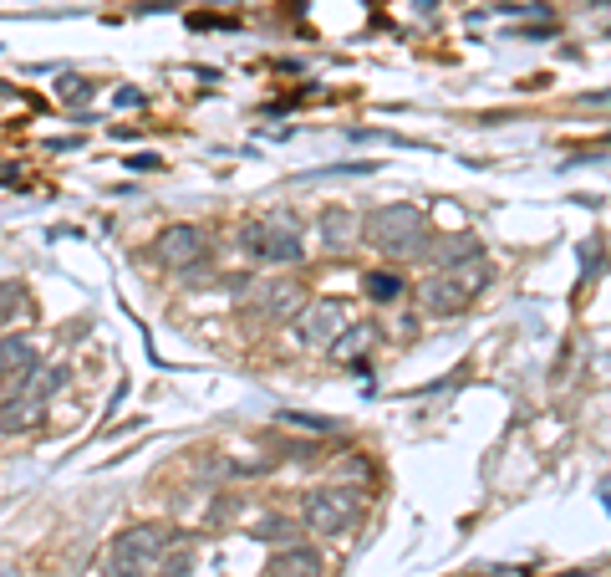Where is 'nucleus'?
Instances as JSON below:
<instances>
[{
  "label": "nucleus",
  "instance_id": "obj_1",
  "mask_svg": "<svg viewBox=\"0 0 611 577\" xmlns=\"http://www.w3.org/2000/svg\"><path fill=\"white\" fill-rule=\"evenodd\" d=\"M240 246H245L255 261H276V266H291L306 255V240H301V221L291 210H270L265 221H250L240 230Z\"/></svg>",
  "mask_w": 611,
  "mask_h": 577
},
{
  "label": "nucleus",
  "instance_id": "obj_2",
  "mask_svg": "<svg viewBox=\"0 0 611 577\" xmlns=\"http://www.w3.org/2000/svg\"><path fill=\"white\" fill-rule=\"evenodd\" d=\"M168 531L164 527H128L107 552V573L113 577H158V562L168 552Z\"/></svg>",
  "mask_w": 611,
  "mask_h": 577
},
{
  "label": "nucleus",
  "instance_id": "obj_3",
  "mask_svg": "<svg viewBox=\"0 0 611 577\" xmlns=\"http://www.w3.org/2000/svg\"><path fill=\"white\" fill-rule=\"evenodd\" d=\"M362 230L378 251L418 255V246H423V210L418 204H382V210H372V221Z\"/></svg>",
  "mask_w": 611,
  "mask_h": 577
},
{
  "label": "nucleus",
  "instance_id": "obj_4",
  "mask_svg": "<svg viewBox=\"0 0 611 577\" xmlns=\"http://www.w3.org/2000/svg\"><path fill=\"white\" fill-rule=\"evenodd\" d=\"M484 281H489V266H484V261H474V272H469V266H454V272L423 281L418 302H423V312H433V317H454V312L469 306L474 287H484Z\"/></svg>",
  "mask_w": 611,
  "mask_h": 577
},
{
  "label": "nucleus",
  "instance_id": "obj_5",
  "mask_svg": "<svg viewBox=\"0 0 611 577\" xmlns=\"http://www.w3.org/2000/svg\"><path fill=\"white\" fill-rule=\"evenodd\" d=\"M347 333V306L342 302H331V297H316V302L301 306V317H296V342L301 348H331V342Z\"/></svg>",
  "mask_w": 611,
  "mask_h": 577
},
{
  "label": "nucleus",
  "instance_id": "obj_6",
  "mask_svg": "<svg viewBox=\"0 0 611 577\" xmlns=\"http://www.w3.org/2000/svg\"><path fill=\"white\" fill-rule=\"evenodd\" d=\"M352 491H311L306 496V527L316 537H336V531L352 527Z\"/></svg>",
  "mask_w": 611,
  "mask_h": 577
},
{
  "label": "nucleus",
  "instance_id": "obj_7",
  "mask_svg": "<svg viewBox=\"0 0 611 577\" xmlns=\"http://www.w3.org/2000/svg\"><path fill=\"white\" fill-rule=\"evenodd\" d=\"M153 255L164 261V266H199V255H204V236H199L194 225H168L164 236L153 240Z\"/></svg>",
  "mask_w": 611,
  "mask_h": 577
},
{
  "label": "nucleus",
  "instance_id": "obj_8",
  "mask_svg": "<svg viewBox=\"0 0 611 577\" xmlns=\"http://www.w3.org/2000/svg\"><path fill=\"white\" fill-rule=\"evenodd\" d=\"M301 287L296 281H270V287H255V297H250V312H265V317H291V312H301Z\"/></svg>",
  "mask_w": 611,
  "mask_h": 577
},
{
  "label": "nucleus",
  "instance_id": "obj_9",
  "mask_svg": "<svg viewBox=\"0 0 611 577\" xmlns=\"http://www.w3.org/2000/svg\"><path fill=\"white\" fill-rule=\"evenodd\" d=\"M41 368V358L26 338H0V378H16V389Z\"/></svg>",
  "mask_w": 611,
  "mask_h": 577
},
{
  "label": "nucleus",
  "instance_id": "obj_10",
  "mask_svg": "<svg viewBox=\"0 0 611 577\" xmlns=\"http://www.w3.org/2000/svg\"><path fill=\"white\" fill-rule=\"evenodd\" d=\"M357 236H362L357 210H347V204H331V210H321V240H327L331 251H347Z\"/></svg>",
  "mask_w": 611,
  "mask_h": 577
},
{
  "label": "nucleus",
  "instance_id": "obj_11",
  "mask_svg": "<svg viewBox=\"0 0 611 577\" xmlns=\"http://www.w3.org/2000/svg\"><path fill=\"white\" fill-rule=\"evenodd\" d=\"M270 577H321V557L306 547H285L270 557Z\"/></svg>",
  "mask_w": 611,
  "mask_h": 577
},
{
  "label": "nucleus",
  "instance_id": "obj_12",
  "mask_svg": "<svg viewBox=\"0 0 611 577\" xmlns=\"http://www.w3.org/2000/svg\"><path fill=\"white\" fill-rule=\"evenodd\" d=\"M41 419V404L26 399V393H11L5 404H0V435H21V429H31Z\"/></svg>",
  "mask_w": 611,
  "mask_h": 577
},
{
  "label": "nucleus",
  "instance_id": "obj_13",
  "mask_svg": "<svg viewBox=\"0 0 611 577\" xmlns=\"http://www.w3.org/2000/svg\"><path fill=\"white\" fill-rule=\"evenodd\" d=\"M62 384H66V363H47V368H36V374L26 378L16 393H26V399H36V404H47V399L62 389Z\"/></svg>",
  "mask_w": 611,
  "mask_h": 577
},
{
  "label": "nucleus",
  "instance_id": "obj_14",
  "mask_svg": "<svg viewBox=\"0 0 611 577\" xmlns=\"http://www.w3.org/2000/svg\"><path fill=\"white\" fill-rule=\"evenodd\" d=\"M362 287H367V297H372V302H397V297H403V276H397V272H367Z\"/></svg>",
  "mask_w": 611,
  "mask_h": 577
},
{
  "label": "nucleus",
  "instance_id": "obj_15",
  "mask_svg": "<svg viewBox=\"0 0 611 577\" xmlns=\"http://www.w3.org/2000/svg\"><path fill=\"white\" fill-rule=\"evenodd\" d=\"M438 261L444 266H459V261H480V246H474V236H448V240H438Z\"/></svg>",
  "mask_w": 611,
  "mask_h": 577
},
{
  "label": "nucleus",
  "instance_id": "obj_16",
  "mask_svg": "<svg viewBox=\"0 0 611 577\" xmlns=\"http://www.w3.org/2000/svg\"><path fill=\"white\" fill-rule=\"evenodd\" d=\"M372 338H378L372 327H352V333H342V338L331 342V353L336 358H362V348H372Z\"/></svg>",
  "mask_w": 611,
  "mask_h": 577
},
{
  "label": "nucleus",
  "instance_id": "obj_17",
  "mask_svg": "<svg viewBox=\"0 0 611 577\" xmlns=\"http://www.w3.org/2000/svg\"><path fill=\"white\" fill-rule=\"evenodd\" d=\"M189 547H168L164 562H158V577H189Z\"/></svg>",
  "mask_w": 611,
  "mask_h": 577
},
{
  "label": "nucleus",
  "instance_id": "obj_18",
  "mask_svg": "<svg viewBox=\"0 0 611 577\" xmlns=\"http://www.w3.org/2000/svg\"><path fill=\"white\" fill-rule=\"evenodd\" d=\"M21 312V287H11V281H0V327L11 323Z\"/></svg>",
  "mask_w": 611,
  "mask_h": 577
},
{
  "label": "nucleus",
  "instance_id": "obj_19",
  "mask_svg": "<svg viewBox=\"0 0 611 577\" xmlns=\"http://www.w3.org/2000/svg\"><path fill=\"white\" fill-rule=\"evenodd\" d=\"M291 531V522H281V516H265L260 522V537H285Z\"/></svg>",
  "mask_w": 611,
  "mask_h": 577
},
{
  "label": "nucleus",
  "instance_id": "obj_20",
  "mask_svg": "<svg viewBox=\"0 0 611 577\" xmlns=\"http://www.w3.org/2000/svg\"><path fill=\"white\" fill-rule=\"evenodd\" d=\"M62 92H66V102H87V83H77V77H66Z\"/></svg>",
  "mask_w": 611,
  "mask_h": 577
},
{
  "label": "nucleus",
  "instance_id": "obj_21",
  "mask_svg": "<svg viewBox=\"0 0 611 577\" xmlns=\"http://www.w3.org/2000/svg\"><path fill=\"white\" fill-rule=\"evenodd\" d=\"M291 425H306V429H331V419H316V414H285Z\"/></svg>",
  "mask_w": 611,
  "mask_h": 577
},
{
  "label": "nucleus",
  "instance_id": "obj_22",
  "mask_svg": "<svg viewBox=\"0 0 611 577\" xmlns=\"http://www.w3.org/2000/svg\"><path fill=\"white\" fill-rule=\"evenodd\" d=\"M0 577H11V573H0Z\"/></svg>",
  "mask_w": 611,
  "mask_h": 577
}]
</instances>
